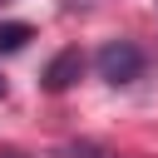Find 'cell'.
<instances>
[{"label":"cell","mask_w":158,"mask_h":158,"mask_svg":"<svg viewBox=\"0 0 158 158\" xmlns=\"http://www.w3.org/2000/svg\"><path fill=\"white\" fill-rule=\"evenodd\" d=\"M94 69H99V79H109V84H133V79L143 74V49L128 44V40H109V44L94 54Z\"/></svg>","instance_id":"cell-1"},{"label":"cell","mask_w":158,"mask_h":158,"mask_svg":"<svg viewBox=\"0 0 158 158\" xmlns=\"http://www.w3.org/2000/svg\"><path fill=\"white\" fill-rule=\"evenodd\" d=\"M84 74V54L79 49H59L49 64H44V74H40V84L49 89V94H64V89H74V79Z\"/></svg>","instance_id":"cell-2"},{"label":"cell","mask_w":158,"mask_h":158,"mask_svg":"<svg viewBox=\"0 0 158 158\" xmlns=\"http://www.w3.org/2000/svg\"><path fill=\"white\" fill-rule=\"evenodd\" d=\"M35 40V30L25 25V20H0V54H15V49H25Z\"/></svg>","instance_id":"cell-3"},{"label":"cell","mask_w":158,"mask_h":158,"mask_svg":"<svg viewBox=\"0 0 158 158\" xmlns=\"http://www.w3.org/2000/svg\"><path fill=\"white\" fill-rule=\"evenodd\" d=\"M59 158H118V153L104 148V143H94V138H74V143L59 148Z\"/></svg>","instance_id":"cell-4"},{"label":"cell","mask_w":158,"mask_h":158,"mask_svg":"<svg viewBox=\"0 0 158 158\" xmlns=\"http://www.w3.org/2000/svg\"><path fill=\"white\" fill-rule=\"evenodd\" d=\"M0 158H30V153H20V148H0Z\"/></svg>","instance_id":"cell-5"},{"label":"cell","mask_w":158,"mask_h":158,"mask_svg":"<svg viewBox=\"0 0 158 158\" xmlns=\"http://www.w3.org/2000/svg\"><path fill=\"white\" fill-rule=\"evenodd\" d=\"M0 99H5V79H0Z\"/></svg>","instance_id":"cell-6"},{"label":"cell","mask_w":158,"mask_h":158,"mask_svg":"<svg viewBox=\"0 0 158 158\" xmlns=\"http://www.w3.org/2000/svg\"><path fill=\"white\" fill-rule=\"evenodd\" d=\"M0 5H5V0H0Z\"/></svg>","instance_id":"cell-7"}]
</instances>
